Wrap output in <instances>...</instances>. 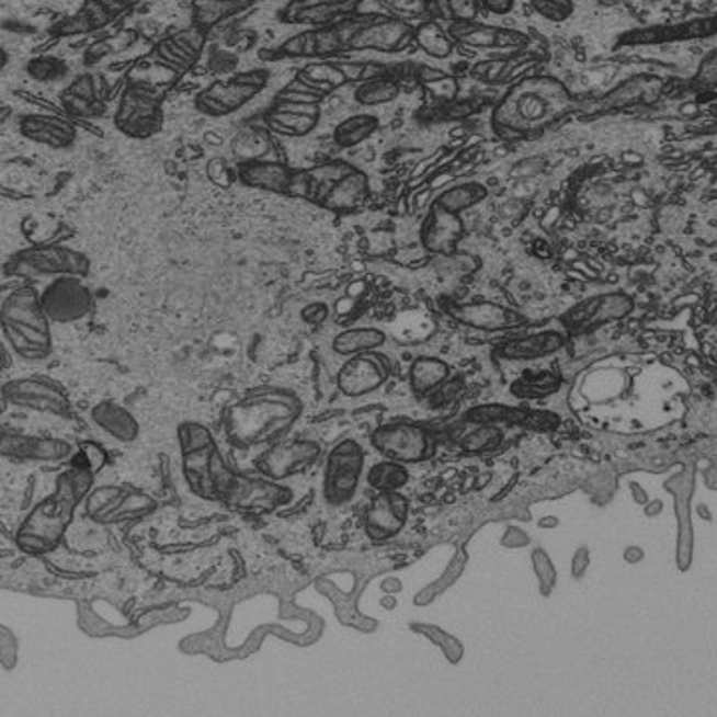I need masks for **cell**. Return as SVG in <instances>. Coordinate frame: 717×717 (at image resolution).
Masks as SVG:
<instances>
[{
  "mask_svg": "<svg viewBox=\"0 0 717 717\" xmlns=\"http://www.w3.org/2000/svg\"><path fill=\"white\" fill-rule=\"evenodd\" d=\"M578 102L558 78L534 75L516 80L490 114L492 130L500 138H534L568 118Z\"/></svg>",
  "mask_w": 717,
  "mask_h": 717,
  "instance_id": "6da1fadb",
  "label": "cell"
},
{
  "mask_svg": "<svg viewBox=\"0 0 717 717\" xmlns=\"http://www.w3.org/2000/svg\"><path fill=\"white\" fill-rule=\"evenodd\" d=\"M304 413V402L294 391L261 385L243 392L224 411V433L229 445L241 451L282 441Z\"/></svg>",
  "mask_w": 717,
  "mask_h": 717,
  "instance_id": "7a4b0ae2",
  "label": "cell"
},
{
  "mask_svg": "<svg viewBox=\"0 0 717 717\" xmlns=\"http://www.w3.org/2000/svg\"><path fill=\"white\" fill-rule=\"evenodd\" d=\"M94 477L90 468L78 463L56 477L53 492L26 514L16 531V546L24 555L43 556L56 550L75 521L80 502L90 494Z\"/></svg>",
  "mask_w": 717,
  "mask_h": 717,
  "instance_id": "3957f363",
  "label": "cell"
},
{
  "mask_svg": "<svg viewBox=\"0 0 717 717\" xmlns=\"http://www.w3.org/2000/svg\"><path fill=\"white\" fill-rule=\"evenodd\" d=\"M182 470L190 490L200 499L224 502L236 470L221 457L216 439L206 424L185 421L178 426Z\"/></svg>",
  "mask_w": 717,
  "mask_h": 717,
  "instance_id": "277c9868",
  "label": "cell"
},
{
  "mask_svg": "<svg viewBox=\"0 0 717 717\" xmlns=\"http://www.w3.org/2000/svg\"><path fill=\"white\" fill-rule=\"evenodd\" d=\"M50 319L44 314L41 294L33 285H21L2 299L0 327L16 355L24 361H43L53 351Z\"/></svg>",
  "mask_w": 717,
  "mask_h": 717,
  "instance_id": "5b68a950",
  "label": "cell"
},
{
  "mask_svg": "<svg viewBox=\"0 0 717 717\" xmlns=\"http://www.w3.org/2000/svg\"><path fill=\"white\" fill-rule=\"evenodd\" d=\"M7 272L26 280L38 277H87L90 260L84 253L58 243H41L14 253Z\"/></svg>",
  "mask_w": 717,
  "mask_h": 717,
  "instance_id": "8992f818",
  "label": "cell"
},
{
  "mask_svg": "<svg viewBox=\"0 0 717 717\" xmlns=\"http://www.w3.org/2000/svg\"><path fill=\"white\" fill-rule=\"evenodd\" d=\"M158 509V502L144 490L128 485H110L90 490L87 500V516L102 526H116L126 522L141 521Z\"/></svg>",
  "mask_w": 717,
  "mask_h": 717,
  "instance_id": "52a82bcc",
  "label": "cell"
},
{
  "mask_svg": "<svg viewBox=\"0 0 717 717\" xmlns=\"http://www.w3.org/2000/svg\"><path fill=\"white\" fill-rule=\"evenodd\" d=\"M369 12L349 16L345 21L331 24L326 29H309L295 34L275 50V58H327V56L349 53V43L357 33Z\"/></svg>",
  "mask_w": 717,
  "mask_h": 717,
  "instance_id": "ba28073f",
  "label": "cell"
},
{
  "mask_svg": "<svg viewBox=\"0 0 717 717\" xmlns=\"http://www.w3.org/2000/svg\"><path fill=\"white\" fill-rule=\"evenodd\" d=\"M375 451L401 465H417L435 455V439L414 421L380 424L371 435Z\"/></svg>",
  "mask_w": 717,
  "mask_h": 717,
  "instance_id": "9c48e42d",
  "label": "cell"
},
{
  "mask_svg": "<svg viewBox=\"0 0 717 717\" xmlns=\"http://www.w3.org/2000/svg\"><path fill=\"white\" fill-rule=\"evenodd\" d=\"M365 465L363 446L353 439H345L331 448L327 457L323 494L329 504L341 507L355 497Z\"/></svg>",
  "mask_w": 717,
  "mask_h": 717,
  "instance_id": "30bf717a",
  "label": "cell"
},
{
  "mask_svg": "<svg viewBox=\"0 0 717 717\" xmlns=\"http://www.w3.org/2000/svg\"><path fill=\"white\" fill-rule=\"evenodd\" d=\"M265 84V70H251L228 80H218L197 94V109L209 116H228L255 99Z\"/></svg>",
  "mask_w": 717,
  "mask_h": 717,
  "instance_id": "8fae6325",
  "label": "cell"
},
{
  "mask_svg": "<svg viewBox=\"0 0 717 717\" xmlns=\"http://www.w3.org/2000/svg\"><path fill=\"white\" fill-rule=\"evenodd\" d=\"M2 399L21 409L68 417L72 402L60 383L46 377H24L2 385Z\"/></svg>",
  "mask_w": 717,
  "mask_h": 717,
  "instance_id": "7c38bea8",
  "label": "cell"
},
{
  "mask_svg": "<svg viewBox=\"0 0 717 717\" xmlns=\"http://www.w3.org/2000/svg\"><path fill=\"white\" fill-rule=\"evenodd\" d=\"M323 448L311 439H297V441H277L268 446L255 460V468L263 477L272 480H287V478L301 475L307 468L314 467Z\"/></svg>",
  "mask_w": 717,
  "mask_h": 717,
  "instance_id": "4fadbf2b",
  "label": "cell"
},
{
  "mask_svg": "<svg viewBox=\"0 0 717 717\" xmlns=\"http://www.w3.org/2000/svg\"><path fill=\"white\" fill-rule=\"evenodd\" d=\"M414 41V29L409 22L399 21L391 14L369 12L357 33L353 34L349 50H375L397 55L407 50Z\"/></svg>",
  "mask_w": 717,
  "mask_h": 717,
  "instance_id": "5bb4252c",
  "label": "cell"
},
{
  "mask_svg": "<svg viewBox=\"0 0 717 717\" xmlns=\"http://www.w3.org/2000/svg\"><path fill=\"white\" fill-rule=\"evenodd\" d=\"M114 124L128 138H136V140L150 138L162 128L160 100L141 92L138 88H124Z\"/></svg>",
  "mask_w": 717,
  "mask_h": 717,
  "instance_id": "9a60e30c",
  "label": "cell"
},
{
  "mask_svg": "<svg viewBox=\"0 0 717 717\" xmlns=\"http://www.w3.org/2000/svg\"><path fill=\"white\" fill-rule=\"evenodd\" d=\"M41 301L53 323H77L92 311V294L82 277H56L46 285Z\"/></svg>",
  "mask_w": 717,
  "mask_h": 717,
  "instance_id": "2e32d148",
  "label": "cell"
},
{
  "mask_svg": "<svg viewBox=\"0 0 717 717\" xmlns=\"http://www.w3.org/2000/svg\"><path fill=\"white\" fill-rule=\"evenodd\" d=\"M292 500V490L268 477H248L236 473L224 504L239 511L272 512Z\"/></svg>",
  "mask_w": 717,
  "mask_h": 717,
  "instance_id": "e0dca14e",
  "label": "cell"
},
{
  "mask_svg": "<svg viewBox=\"0 0 717 717\" xmlns=\"http://www.w3.org/2000/svg\"><path fill=\"white\" fill-rule=\"evenodd\" d=\"M391 361L383 353L369 351L353 355L338 373L339 389L348 397H363L380 389L391 377Z\"/></svg>",
  "mask_w": 717,
  "mask_h": 717,
  "instance_id": "ac0fdd59",
  "label": "cell"
},
{
  "mask_svg": "<svg viewBox=\"0 0 717 717\" xmlns=\"http://www.w3.org/2000/svg\"><path fill=\"white\" fill-rule=\"evenodd\" d=\"M634 311V301L626 294L594 295L574 305L570 311L562 316L570 331H594L598 327L608 326L630 316Z\"/></svg>",
  "mask_w": 717,
  "mask_h": 717,
  "instance_id": "d6986e66",
  "label": "cell"
},
{
  "mask_svg": "<svg viewBox=\"0 0 717 717\" xmlns=\"http://www.w3.org/2000/svg\"><path fill=\"white\" fill-rule=\"evenodd\" d=\"M446 33L453 43L465 44L468 48L478 50H512L524 48L528 44V36L507 26H494L477 21L448 22Z\"/></svg>",
  "mask_w": 717,
  "mask_h": 717,
  "instance_id": "ffe728a7",
  "label": "cell"
},
{
  "mask_svg": "<svg viewBox=\"0 0 717 717\" xmlns=\"http://www.w3.org/2000/svg\"><path fill=\"white\" fill-rule=\"evenodd\" d=\"M663 80L653 75H634L622 80L618 87L608 90L604 96L594 102V112H618V110L636 109V106H652L662 99Z\"/></svg>",
  "mask_w": 717,
  "mask_h": 717,
  "instance_id": "44dd1931",
  "label": "cell"
},
{
  "mask_svg": "<svg viewBox=\"0 0 717 717\" xmlns=\"http://www.w3.org/2000/svg\"><path fill=\"white\" fill-rule=\"evenodd\" d=\"M716 36L714 19L680 22V24H653L622 34L616 46H656V44L685 43L697 38Z\"/></svg>",
  "mask_w": 717,
  "mask_h": 717,
  "instance_id": "7402d4cb",
  "label": "cell"
},
{
  "mask_svg": "<svg viewBox=\"0 0 717 717\" xmlns=\"http://www.w3.org/2000/svg\"><path fill=\"white\" fill-rule=\"evenodd\" d=\"M361 0H295L285 4L280 19L289 24H307L311 29H326L345 21L358 12Z\"/></svg>",
  "mask_w": 717,
  "mask_h": 717,
  "instance_id": "603a6c76",
  "label": "cell"
},
{
  "mask_svg": "<svg viewBox=\"0 0 717 717\" xmlns=\"http://www.w3.org/2000/svg\"><path fill=\"white\" fill-rule=\"evenodd\" d=\"M2 457L33 460V463H62L72 457V445L55 436L21 435L2 433L0 439Z\"/></svg>",
  "mask_w": 717,
  "mask_h": 717,
  "instance_id": "cb8c5ba5",
  "label": "cell"
},
{
  "mask_svg": "<svg viewBox=\"0 0 717 717\" xmlns=\"http://www.w3.org/2000/svg\"><path fill=\"white\" fill-rule=\"evenodd\" d=\"M409 519V500L401 492H379L365 514V531L371 540H389L401 533Z\"/></svg>",
  "mask_w": 717,
  "mask_h": 717,
  "instance_id": "d4e9b609",
  "label": "cell"
},
{
  "mask_svg": "<svg viewBox=\"0 0 717 717\" xmlns=\"http://www.w3.org/2000/svg\"><path fill=\"white\" fill-rule=\"evenodd\" d=\"M465 236V224L458 214H451L441 206L429 209V216L421 226V243L426 251L448 255L457 248L458 241Z\"/></svg>",
  "mask_w": 717,
  "mask_h": 717,
  "instance_id": "484cf974",
  "label": "cell"
},
{
  "mask_svg": "<svg viewBox=\"0 0 717 717\" xmlns=\"http://www.w3.org/2000/svg\"><path fill=\"white\" fill-rule=\"evenodd\" d=\"M448 314L451 317H455L458 323L473 327L478 331H504V329H514L524 323V319L516 311H512L504 305L492 304V301L451 305Z\"/></svg>",
  "mask_w": 717,
  "mask_h": 717,
  "instance_id": "4316f807",
  "label": "cell"
},
{
  "mask_svg": "<svg viewBox=\"0 0 717 717\" xmlns=\"http://www.w3.org/2000/svg\"><path fill=\"white\" fill-rule=\"evenodd\" d=\"M21 134L36 144L55 150L70 148L77 140V128L70 120L56 114H29L21 120Z\"/></svg>",
  "mask_w": 717,
  "mask_h": 717,
  "instance_id": "83f0119b",
  "label": "cell"
},
{
  "mask_svg": "<svg viewBox=\"0 0 717 717\" xmlns=\"http://www.w3.org/2000/svg\"><path fill=\"white\" fill-rule=\"evenodd\" d=\"M294 174L295 170L289 166L272 160H248L238 166V180L241 184L282 196H289Z\"/></svg>",
  "mask_w": 717,
  "mask_h": 717,
  "instance_id": "f1b7e54d",
  "label": "cell"
},
{
  "mask_svg": "<svg viewBox=\"0 0 717 717\" xmlns=\"http://www.w3.org/2000/svg\"><path fill=\"white\" fill-rule=\"evenodd\" d=\"M321 118V106L319 104H295V102H275L265 122L273 132L282 136H294L301 138L309 132L316 130Z\"/></svg>",
  "mask_w": 717,
  "mask_h": 717,
  "instance_id": "f546056e",
  "label": "cell"
},
{
  "mask_svg": "<svg viewBox=\"0 0 717 717\" xmlns=\"http://www.w3.org/2000/svg\"><path fill=\"white\" fill-rule=\"evenodd\" d=\"M467 419L477 424H524L536 429H553L558 423V417L546 411H534L526 407H509V405H487L468 411Z\"/></svg>",
  "mask_w": 717,
  "mask_h": 717,
  "instance_id": "4dcf8cb0",
  "label": "cell"
},
{
  "mask_svg": "<svg viewBox=\"0 0 717 717\" xmlns=\"http://www.w3.org/2000/svg\"><path fill=\"white\" fill-rule=\"evenodd\" d=\"M565 333L560 331H538L533 335L504 341L499 348V355L507 361H534L555 355L556 351L565 348Z\"/></svg>",
  "mask_w": 717,
  "mask_h": 717,
  "instance_id": "1f68e13d",
  "label": "cell"
},
{
  "mask_svg": "<svg viewBox=\"0 0 717 717\" xmlns=\"http://www.w3.org/2000/svg\"><path fill=\"white\" fill-rule=\"evenodd\" d=\"M90 417H92V423L96 424L100 431H104L106 435L120 443H132L140 435V424L136 421V417L118 402L100 401L92 409Z\"/></svg>",
  "mask_w": 717,
  "mask_h": 717,
  "instance_id": "d6a6232c",
  "label": "cell"
},
{
  "mask_svg": "<svg viewBox=\"0 0 717 717\" xmlns=\"http://www.w3.org/2000/svg\"><path fill=\"white\" fill-rule=\"evenodd\" d=\"M369 196V178L358 168H353L348 175H343L338 184L331 187L326 202L321 206L331 212H351L361 206Z\"/></svg>",
  "mask_w": 717,
  "mask_h": 717,
  "instance_id": "836d02e7",
  "label": "cell"
},
{
  "mask_svg": "<svg viewBox=\"0 0 717 717\" xmlns=\"http://www.w3.org/2000/svg\"><path fill=\"white\" fill-rule=\"evenodd\" d=\"M536 62H538V58L533 53L531 55L507 56V58H492L487 62H478L470 70V75L480 82H487V84H502V82L514 80L522 72L531 70Z\"/></svg>",
  "mask_w": 717,
  "mask_h": 717,
  "instance_id": "e575fe53",
  "label": "cell"
},
{
  "mask_svg": "<svg viewBox=\"0 0 717 717\" xmlns=\"http://www.w3.org/2000/svg\"><path fill=\"white\" fill-rule=\"evenodd\" d=\"M387 341V333L377 327H353L341 331L333 339V351L343 357H353L361 353H369L383 348Z\"/></svg>",
  "mask_w": 717,
  "mask_h": 717,
  "instance_id": "d590c367",
  "label": "cell"
},
{
  "mask_svg": "<svg viewBox=\"0 0 717 717\" xmlns=\"http://www.w3.org/2000/svg\"><path fill=\"white\" fill-rule=\"evenodd\" d=\"M451 375V369L443 358L417 357L409 371V383L417 395H429L441 387Z\"/></svg>",
  "mask_w": 717,
  "mask_h": 717,
  "instance_id": "8d00e7d4",
  "label": "cell"
},
{
  "mask_svg": "<svg viewBox=\"0 0 717 717\" xmlns=\"http://www.w3.org/2000/svg\"><path fill=\"white\" fill-rule=\"evenodd\" d=\"M253 7L251 0H200L194 2V26L209 31L214 24Z\"/></svg>",
  "mask_w": 717,
  "mask_h": 717,
  "instance_id": "74e56055",
  "label": "cell"
},
{
  "mask_svg": "<svg viewBox=\"0 0 717 717\" xmlns=\"http://www.w3.org/2000/svg\"><path fill=\"white\" fill-rule=\"evenodd\" d=\"M379 130V118L373 114H355L338 124L333 132V140L339 148H355L358 144L369 140Z\"/></svg>",
  "mask_w": 717,
  "mask_h": 717,
  "instance_id": "f35d334b",
  "label": "cell"
},
{
  "mask_svg": "<svg viewBox=\"0 0 717 717\" xmlns=\"http://www.w3.org/2000/svg\"><path fill=\"white\" fill-rule=\"evenodd\" d=\"M413 43L423 50L424 55L433 58H448L455 50V43L451 41L446 29H443L435 19L421 22L414 29Z\"/></svg>",
  "mask_w": 717,
  "mask_h": 717,
  "instance_id": "ab89813d",
  "label": "cell"
},
{
  "mask_svg": "<svg viewBox=\"0 0 717 717\" xmlns=\"http://www.w3.org/2000/svg\"><path fill=\"white\" fill-rule=\"evenodd\" d=\"M489 190L478 182H467V184L453 185L445 190L441 196L436 197V206L443 207L451 214H463L465 209L477 206L482 200H487Z\"/></svg>",
  "mask_w": 717,
  "mask_h": 717,
  "instance_id": "60d3db41",
  "label": "cell"
},
{
  "mask_svg": "<svg viewBox=\"0 0 717 717\" xmlns=\"http://www.w3.org/2000/svg\"><path fill=\"white\" fill-rule=\"evenodd\" d=\"M367 480H369L371 489H375L377 492H397L409 482V470H407V465L385 458L369 468Z\"/></svg>",
  "mask_w": 717,
  "mask_h": 717,
  "instance_id": "b9f144b4",
  "label": "cell"
},
{
  "mask_svg": "<svg viewBox=\"0 0 717 717\" xmlns=\"http://www.w3.org/2000/svg\"><path fill=\"white\" fill-rule=\"evenodd\" d=\"M470 424L473 426L457 439L463 451H467L470 455H485V453L499 448L502 443V431H500L499 424Z\"/></svg>",
  "mask_w": 717,
  "mask_h": 717,
  "instance_id": "7bdbcfd3",
  "label": "cell"
},
{
  "mask_svg": "<svg viewBox=\"0 0 717 717\" xmlns=\"http://www.w3.org/2000/svg\"><path fill=\"white\" fill-rule=\"evenodd\" d=\"M562 379L555 373H526L521 379L512 383V395L519 399H543L553 392L558 391Z\"/></svg>",
  "mask_w": 717,
  "mask_h": 717,
  "instance_id": "ee69618b",
  "label": "cell"
},
{
  "mask_svg": "<svg viewBox=\"0 0 717 717\" xmlns=\"http://www.w3.org/2000/svg\"><path fill=\"white\" fill-rule=\"evenodd\" d=\"M399 92H401L399 82L392 80L391 75H387V77L361 82L355 90V100L361 106H380V104H389L392 100H397Z\"/></svg>",
  "mask_w": 717,
  "mask_h": 717,
  "instance_id": "f6af8a7d",
  "label": "cell"
},
{
  "mask_svg": "<svg viewBox=\"0 0 717 717\" xmlns=\"http://www.w3.org/2000/svg\"><path fill=\"white\" fill-rule=\"evenodd\" d=\"M136 41H138V34L134 33V31H122V33L109 36V38H100L96 43L88 46L84 62L87 65H96L104 56L118 55V53L128 50Z\"/></svg>",
  "mask_w": 717,
  "mask_h": 717,
  "instance_id": "bcb514c9",
  "label": "cell"
},
{
  "mask_svg": "<svg viewBox=\"0 0 717 717\" xmlns=\"http://www.w3.org/2000/svg\"><path fill=\"white\" fill-rule=\"evenodd\" d=\"M206 36H207V31H204V29H197V26H187V29H184V31H180V33L172 34L170 36V41L182 50V53H185V55L190 56V58H194L197 62V58H200V55H202V50H204V44H206Z\"/></svg>",
  "mask_w": 717,
  "mask_h": 717,
  "instance_id": "7dc6e473",
  "label": "cell"
},
{
  "mask_svg": "<svg viewBox=\"0 0 717 717\" xmlns=\"http://www.w3.org/2000/svg\"><path fill=\"white\" fill-rule=\"evenodd\" d=\"M78 458L82 460V467L90 468L94 475H99L100 470L109 463L106 448L99 445L96 441H82L78 445Z\"/></svg>",
  "mask_w": 717,
  "mask_h": 717,
  "instance_id": "c3c4849f",
  "label": "cell"
},
{
  "mask_svg": "<svg viewBox=\"0 0 717 717\" xmlns=\"http://www.w3.org/2000/svg\"><path fill=\"white\" fill-rule=\"evenodd\" d=\"M534 11L544 16L546 21L565 22L574 12V2L570 0H536L533 2Z\"/></svg>",
  "mask_w": 717,
  "mask_h": 717,
  "instance_id": "681fc988",
  "label": "cell"
},
{
  "mask_svg": "<svg viewBox=\"0 0 717 717\" xmlns=\"http://www.w3.org/2000/svg\"><path fill=\"white\" fill-rule=\"evenodd\" d=\"M29 75L34 78V80H41V82H48V80H56V78L62 77L65 75V65L56 58H48V56H41V58H34L29 65Z\"/></svg>",
  "mask_w": 717,
  "mask_h": 717,
  "instance_id": "f907efd6",
  "label": "cell"
},
{
  "mask_svg": "<svg viewBox=\"0 0 717 717\" xmlns=\"http://www.w3.org/2000/svg\"><path fill=\"white\" fill-rule=\"evenodd\" d=\"M383 4L392 11L391 16L405 22H409L407 19H414V16H421L424 12H429V2H424V0H392V2H383Z\"/></svg>",
  "mask_w": 717,
  "mask_h": 717,
  "instance_id": "816d5d0a",
  "label": "cell"
},
{
  "mask_svg": "<svg viewBox=\"0 0 717 717\" xmlns=\"http://www.w3.org/2000/svg\"><path fill=\"white\" fill-rule=\"evenodd\" d=\"M60 102L65 106L66 112L70 116H78V118H84V116H94L99 112L100 106L88 102V100L80 99L77 94H72L70 90H65L62 96H60Z\"/></svg>",
  "mask_w": 717,
  "mask_h": 717,
  "instance_id": "f5cc1de1",
  "label": "cell"
},
{
  "mask_svg": "<svg viewBox=\"0 0 717 717\" xmlns=\"http://www.w3.org/2000/svg\"><path fill=\"white\" fill-rule=\"evenodd\" d=\"M90 31H94L92 22L84 12H78L77 16H70V19L58 22L53 29V34H56V36H70V34H84L90 33Z\"/></svg>",
  "mask_w": 717,
  "mask_h": 717,
  "instance_id": "db71d44e",
  "label": "cell"
},
{
  "mask_svg": "<svg viewBox=\"0 0 717 717\" xmlns=\"http://www.w3.org/2000/svg\"><path fill=\"white\" fill-rule=\"evenodd\" d=\"M66 90H70L72 94H77L80 99L88 100V102H92V104L100 106L99 82H96V78L90 77V75L78 77L70 87L66 88Z\"/></svg>",
  "mask_w": 717,
  "mask_h": 717,
  "instance_id": "11a10c76",
  "label": "cell"
},
{
  "mask_svg": "<svg viewBox=\"0 0 717 717\" xmlns=\"http://www.w3.org/2000/svg\"><path fill=\"white\" fill-rule=\"evenodd\" d=\"M477 0H446L448 7V21H475L478 14Z\"/></svg>",
  "mask_w": 717,
  "mask_h": 717,
  "instance_id": "9f6ffc18",
  "label": "cell"
},
{
  "mask_svg": "<svg viewBox=\"0 0 717 717\" xmlns=\"http://www.w3.org/2000/svg\"><path fill=\"white\" fill-rule=\"evenodd\" d=\"M546 158L534 156V158H524L512 166V178H533V175L543 174L546 170Z\"/></svg>",
  "mask_w": 717,
  "mask_h": 717,
  "instance_id": "6f0895ef",
  "label": "cell"
},
{
  "mask_svg": "<svg viewBox=\"0 0 717 717\" xmlns=\"http://www.w3.org/2000/svg\"><path fill=\"white\" fill-rule=\"evenodd\" d=\"M207 175L219 187H229L234 182V172H231L228 162L221 160V158H216V160L207 163Z\"/></svg>",
  "mask_w": 717,
  "mask_h": 717,
  "instance_id": "680465c9",
  "label": "cell"
},
{
  "mask_svg": "<svg viewBox=\"0 0 717 717\" xmlns=\"http://www.w3.org/2000/svg\"><path fill=\"white\" fill-rule=\"evenodd\" d=\"M716 72H717V58L716 50L709 53V55L702 60V65L697 68L696 80L699 84L704 87H714L716 84Z\"/></svg>",
  "mask_w": 717,
  "mask_h": 717,
  "instance_id": "91938a15",
  "label": "cell"
},
{
  "mask_svg": "<svg viewBox=\"0 0 717 717\" xmlns=\"http://www.w3.org/2000/svg\"><path fill=\"white\" fill-rule=\"evenodd\" d=\"M426 88L431 90V94L436 96V99L445 100L446 104L457 96V80L453 77H448V75H446L443 80L433 82V84H429Z\"/></svg>",
  "mask_w": 717,
  "mask_h": 717,
  "instance_id": "94428289",
  "label": "cell"
},
{
  "mask_svg": "<svg viewBox=\"0 0 717 717\" xmlns=\"http://www.w3.org/2000/svg\"><path fill=\"white\" fill-rule=\"evenodd\" d=\"M480 4L492 14H509L514 9V0H482Z\"/></svg>",
  "mask_w": 717,
  "mask_h": 717,
  "instance_id": "6125c7cd",
  "label": "cell"
},
{
  "mask_svg": "<svg viewBox=\"0 0 717 717\" xmlns=\"http://www.w3.org/2000/svg\"><path fill=\"white\" fill-rule=\"evenodd\" d=\"M304 317L305 321H309V323H321L327 317V307L319 304L309 305V307H305Z\"/></svg>",
  "mask_w": 717,
  "mask_h": 717,
  "instance_id": "be15d7a7",
  "label": "cell"
},
{
  "mask_svg": "<svg viewBox=\"0 0 717 717\" xmlns=\"http://www.w3.org/2000/svg\"><path fill=\"white\" fill-rule=\"evenodd\" d=\"M0 353H2V369L7 371L11 367V355H7V343L0 345Z\"/></svg>",
  "mask_w": 717,
  "mask_h": 717,
  "instance_id": "e7e4bbea",
  "label": "cell"
}]
</instances>
